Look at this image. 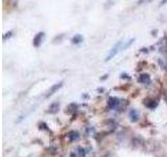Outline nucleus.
Instances as JSON below:
<instances>
[{"label":"nucleus","mask_w":167,"mask_h":157,"mask_svg":"<svg viewBox=\"0 0 167 157\" xmlns=\"http://www.w3.org/2000/svg\"><path fill=\"white\" fill-rule=\"evenodd\" d=\"M121 48H122V41L117 42V44L114 45V46L112 47V49L110 50L109 55H108L107 58H106V62H108V61H110L112 58H114L118 52H119V50H120Z\"/></svg>","instance_id":"nucleus-1"},{"label":"nucleus","mask_w":167,"mask_h":157,"mask_svg":"<svg viewBox=\"0 0 167 157\" xmlns=\"http://www.w3.org/2000/svg\"><path fill=\"white\" fill-rule=\"evenodd\" d=\"M44 38V33H38L35 36V38H33V46H36V47H39L40 45H41L42 43V40H43Z\"/></svg>","instance_id":"nucleus-2"},{"label":"nucleus","mask_w":167,"mask_h":157,"mask_svg":"<svg viewBox=\"0 0 167 157\" xmlns=\"http://www.w3.org/2000/svg\"><path fill=\"white\" fill-rule=\"evenodd\" d=\"M63 86V83L61 82V83H57V84H55L53 86H51V88L48 90V92L46 93V97H49L50 95H52V94L55 93V92H57V91L59 90V89L61 88Z\"/></svg>","instance_id":"nucleus-3"},{"label":"nucleus","mask_w":167,"mask_h":157,"mask_svg":"<svg viewBox=\"0 0 167 157\" xmlns=\"http://www.w3.org/2000/svg\"><path fill=\"white\" fill-rule=\"evenodd\" d=\"M129 116H130V119H131V121H134V123L139 119V113H138L137 110H135V109H133V110L130 111Z\"/></svg>","instance_id":"nucleus-4"},{"label":"nucleus","mask_w":167,"mask_h":157,"mask_svg":"<svg viewBox=\"0 0 167 157\" xmlns=\"http://www.w3.org/2000/svg\"><path fill=\"white\" fill-rule=\"evenodd\" d=\"M138 81H139L140 83H143V84H147V83H149V81H151V77H149V75H148L147 73H142V75H139Z\"/></svg>","instance_id":"nucleus-5"},{"label":"nucleus","mask_w":167,"mask_h":157,"mask_svg":"<svg viewBox=\"0 0 167 157\" xmlns=\"http://www.w3.org/2000/svg\"><path fill=\"white\" fill-rule=\"evenodd\" d=\"M59 109H60V104H58V103H53V104H51L49 106V110H48V112L57 113L59 111Z\"/></svg>","instance_id":"nucleus-6"},{"label":"nucleus","mask_w":167,"mask_h":157,"mask_svg":"<svg viewBox=\"0 0 167 157\" xmlns=\"http://www.w3.org/2000/svg\"><path fill=\"white\" fill-rule=\"evenodd\" d=\"M118 103H119V99H116V97H111V99H109V102H108V105H109L110 108H115L116 106L118 105Z\"/></svg>","instance_id":"nucleus-7"},{"label":"nucleus","mask_w":167,"mask_h":157,"mask_svg":"<svg viewBox=\"0 0 167 157\" xmlns=\"http://www.w3.org/2000/svg\"><path fill=\"white\" fill-rule=\"evenodd\" d=\"M71 41L73 44H80V42H82V37L80 36V35H76V36H74L73 38H72Z\"/></svg>","instance_id":"nucleus-8"},{"label":"nucleus","mask_w":167,"mask_h":157,"mask_svg":"<svg viewBox=\"0 0 167 157\" xmlns=\"http://www.w3.org/2000/svg\"><path fill=\"white\" fill-rule=\"evenodd\" d=\"M69 137H70V141H75V139H77V138H78V133H77V132L69 133Z\"/></svg>","instance_id":"nucleus-9"},{"label":"nucleus","mask_w":167,"mask_h":157,"mask_svg":"<svg viewBox=\"0 0 167 157\" xmlns=\"http://www.w3.org/2000/svg\"><path fill=\"white\" fill-rule=\"evenodd\" d=\"M133 42H134V39H131V40H130V41L127 42V44L124 45V46L122 47V49H126V48H129V47L132 45V43H133Z\"/></svg>","instance_id":"nucleus-10"},{"label":"nucleus","mask_w":167,"mask_h":157,"mask_svg":"<svg viewBox=\"0 0 167 157\" xmlns=\"http://www.w3.org/2000/svg\"><path fill=\"white\" fill-rule=\"evenodd\" d=\"M153 0H139L138 1V4H144V3H147V2H151Z\"/></svg>","instance_id":"nucleus-11"},{"label":"nucleus","mask_w":167,"mask_h":157,"mask_svg":"<svg viewBox=\"0 0 167 157\" xmlns=\"http://www.w3.org/2000/svg\"><path fill=\"white\" fill-rule=\"evenodd\" d=\"M11 36H12V32H10V33H8V35H4V36H3V39L5 40L6 37H8V38H10V37H11Z\"/></svg>","instance_id":"nucleus-12"},{"label":"nucleus","mask_w":167,"mask_h":157,"mask_svg":"<svg viewBox=\"0 0 167 157\" xmlns=\"http://www.w3.org/2000/svg\"><path fill=\"white\" fill-rule=\"evenodd\" d=\"M167 3V0H162L161 3H160V5H164V4H166Z\"/></svg>","instance_id":"nucleus-13"},{"label":"nucleus","mask_w":167,"mask_h":157,"mask_svg":"<svg viewBox=\"0 0 167 157\" xmlns=\"http://www.w3.org/2000/svg\"><path fill=\"white\" fill-rule=\"evenodd\" d=\"M104 157H110L109 155H106V156H104Z\"/></svg>","instance_id":"nucleus-14"}]
</instances>
